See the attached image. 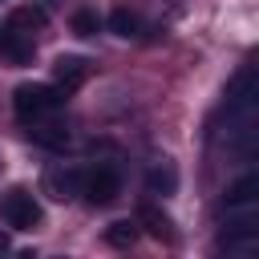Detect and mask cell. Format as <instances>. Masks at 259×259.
I'll return each instance as SVG.
<instances>
[{
    "instance_id": "6da1fadb",
    "label": "cell",
    "mask_w": 259,
    "mask_h": 259,
    "mask_svg": "<svg viewBox=\"0 0 259 259\" xmlns=\"http://www.w3.org/2000/svg\"><path fill=\"white\" fill-rule=\"evenodd\" d=\"M219 125L210 134L214 146H227V154H239L243 162L255 158V142H259V81H255V65H243L219 105Z\"/></svg>"
},
{
    "instance_id": "7a4b0ae2",
    "label": "cell",
    "mask_w": 259,
    "mask_h": 259,
    "mask_svg": "<svg viewBox=\"0 0 259 259\" xmlns=\"http://www.w3.org/2000/svg\"><path fill=\"white\" fill-rule=\"evenodd\" d=\"M219 251L235 259H251L259 251V174L247 166L219 198Z\"/></svg>"
},
{
    "instance_id": "3957f363",
    "label": "cell",
    "mask_w": 259,
    "mask_h": 259,
    "mask_svg": "<svg viewBox=\"0 0 259 259\" xmlns=\"http://www.w3.org/2000/svg\"><path fill=\"white\" fill-rule=\"evenodd\" d=\"M65 89L61 85H45V81H24L12 89V109L16 117L28 125V121H40V117H53L57 109H65Z\"/></svg>"
},
{
    "instance_id": "277c9868",
    "label": "cell",
    "mask_w": 259,
    "mask_h": 259,
    "mask_svg": "<svg viewBox=\"0 0 259 259\" xmlns=\"http://www.w3.org/2000/svg\"><path fill=\"white\" fill-rule=\"evenodd\" d=\"M0 219H4V227H12V231H32V227L40 223V202H36V194L24 190V186H12V190L0 198Z\"/></svg>"
},
{
    "instance_id": "5b68a950",
    "label": "cell",
    "mask_w": 259,
    "mask_h": 259,
    "mask_svg": "<svg viewBox=\"0 0 259 259\" xmlns=\"http://www.w3.org/2000/svg\"><path fill=\"white\" fill-rule=\"evenodd\" d=\"M81 194H85L93 206L117 202V194H121V170H117V166H93V170H85Z\"/></svg>"
},
{
    "instance_id": "8992f818",
    "label": "cell",
    "mask_w": 259,
    "mask_h": 259,
    "mask_svg": "<svg viewBox=\"0 0 259 259\" xmlns=\"http://www.w3.org/2000/svg\"><path fill=\"white\" fill-rule=\"evenodd\" d=\"M81 186H85V170H81V166H53V170L45 174V190H49L57 202H73V198L81 194Z\"/></svg>"
},
{
    "instance_id": "52a82bcc",
    "label": "cell",
    "mask_w": 259,
    "mask_h": 259,
    "mask_svg": "<svg viewBox=\"0 0 259 259\" xmlns=\"http://www.w3.org/2000/svg\"><path fill=\"white\" fill-rule=\"evenodd\" d=\"M89 73H93V61H89V57H73V53H61V57L53 61V77H57V85H61L65 93L81 89V85L89 81Z\"/></svg>"
},
{
    "instance_id": "ba28073f",
    "label": "cell",
    "mask_w": 259,
    "mask_h": 259,
    "mask_svg": "<svg viewBox=\"0 0 259 259\" xmlns=\"http://www.w3.org/2000/svg\"><path fill=\"white\" fill-rule=\"evenodd\" d=\"M0 57H4L8 65H28V61L36 57V45H32L28 32H20V28H12V24L4 20V24H0Z\"/></svg>"
},
{
    "instance_id": "9c48e42d",
    "label": "cell",
    "mask_w": 259,
    "mask_h": 259,
    "mask_svg": "<svg viewBox=\"0 0 259 259\" xmlns=\"http://www.w3.org/2000/svg\"><path fill=\"white\" fill-rule=\"evenodd\" d=\"M134 223L146 227V235H154L158 243H174V219H170L166 210H158L154 202H142L138 214H134Z\"/></svg>"
},
{
    "instance_id": "30bf717a",
    "label": "cell",
    "mask_w": 259,
    "mask_h": 259,
    "mask_svg": "<svg viewBox=\"0 0 259 259\" xmlns=\"http://www.w3.org/2000/svg\"><path fill=\"white\" fill-rule=\"evenodd\" d=\"M146 194H154V198H170V194H178V170H174V162H154L150 170H146Z\"/></svg>"
},
{
    "instance_id": "8fae6325",
    "label": "cell",
    "mask_w": 259,
    "mask_h": 259,
    "mask_svg": "<svg viewBox=\"0 0 259 259\" xmlns=\"http://www.w3.org/2000/svg\"><path fill=\"white\" fill-rule=\"evenodd\" d=\"M32 130H28V138L36 142V146H45V150H65L69 146V130L65 125H57V121H28Z\"/></svg>"
},
{
    "instance_id": "7c38bea8",
    "label": "cell",
    "mask_w": 259,
    "mask_h": 259,
    "mask_svg": "<svg viewBox=\"0 0 259 259\" xmlns=\"http://www.w3.org/2000/svg\"><path fill=\"white\" fill-rule=\"evenodd\" d=\"M8 24L32 36V32H40V28L49 24V12H45V8H36V4H20V8H12V16H8Z\"/></svg>"
},
{
    "instance_id": "4fadbf2b",
    "label": "cell",
    "mask_w": 259,
    "mask_h": 259,
    "mask_svg": "<svg viewBox=\"0 0 259 259\" xmlns=\"http://www.w3.org/2000/svg\"><path fill=\"white\" fill-rule=\"evenodd\" d=\"M105 243L117 247V251L134 247V243H138V223H134V219H117V223H109V227H105Z\"/></svg>"
},
{
    "instance_id": "5bb4252c",
    "label": "cell",
    "mask_w": 259,
    "mask_h": 259,
    "mask_svg": "<svg viewBox=\"0 0 259 259\" xmlns=\"http://www.w3.org/2000/svg\"><path fill=\"white\" fill-rule=\"evenodd\" d=\"M105 24H109V32H113V36H138V28H142L138 12H130L125 4H117V8L109 12V20H105Z\"/></svg>"
},
{
    "instance_id": "9a60e30c",
    "label": "cell",
    "mask_w": 259,
    "mask_h": 259,
    "mask_svg": "<svg viewBox=\"0 0 259 259\" xmlns=\"http://www.w3.org/2000/svg\"><path fill=\"white\" fill-rule=\"evenodd\" d=\"M101 24H105V20H101V12H97V8H77V12L69 16V28H73L77 36H97V32H101Z\"/></svg>"
},
{
    "instance_id": "2e32d148",
    "label": "cell",
    "mask_w": 259,
    "mask_h": 259,
    "mask_svg": "<svg viewBox=\"0 0 259 259\" xmlns=\"http://www.w3.org/2000/svg\"><path fill=\"white\" fill-rule=\"evenodd\" d=\"M4 251H8V239H4V235H0V255H4Z\"/></svg>"
},
{
    "instance_id": "e0dca14e",
    "label": "cell",
    "mask_w": 259,
    "mask_h": 259,
    "mask_svg": "<svg viewBox=\"0 0 259 259\" xmlns=\"http://www.w3.org/2000/svg\"><path fill=\"white\" fill-rule=\"evenodd\" d=\"M45 4H57V0H45Z\"/></svg>"
}]
</instances>
